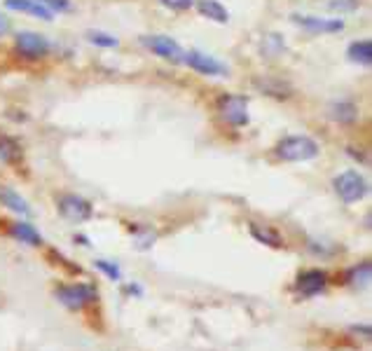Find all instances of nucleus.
Listing matches in <instances>:
<instances>
[{"label": "nucleus", "mask_w": 372, "mask_h": 351, "mask_svg": "<svg viewBox=\"0 0 372 351\" xmlns=\"http://www.w3.org/2000/svg\"><path fill=\"white\" fill-rule=\"evenodd\" d=\"M94 265H96V269H101L111 281H119V279H122V271H119L117 265L108 263V260H96Z\"/></svg>", "instance_id": "23"}, {"label": "nucleus", "mask_w": 372, "mask_h": 351, "mask_svg": "<svg viewBox=\"0 0 372 351\" xmlns=\"http://www.w3.org/2000/svg\"><path fill=\"white\" fill-rule=\"evenodd\" d=\"M183 64H187L192 68V71L202 73V75H227V68L220 64V61H216L213 56L199 52V49H192V52H185V59H183Z\"/></svg>", "instance_id": "8"}, {"label": "nucleus", "mask_w": 372, "mask_h": 351, "mask_svg": "<svg viewBox=\"0 0 372 351\" xmlns=\"http://www.w3.org/2000/svg\"><path fill=\"white\" fill-rule=\"evenodd\" d=\"M197 10L202 16L211 21H218V24H227V19H230V12L222 8L218 0H197Z\"/></svg>", "instance_id": "13"}, {"label": "nucleus", "mask_w": 372, "mask_h": 351, "mask_svg": "<svg viewBox=\"0 0 372 351\" xmlns=\"http://www.w3.org/2000/svg\"><path fill=\"white\" fill-rule=\"evenodd\" d=\"M87 38L91 45H99V47H117V38L108 36V33L91 31V33H87Z\"/></svg>", "instance_id": "22"}, {"label": "nucleus", "mask_w": 372, "mask_h": 351, "mask_svg": "<svg viewBox=\"0 0 372 351\" xmlns=\"http://www.w3.org/2000/svg\"><path fill=\"white\" fill-rule=\"evenodd\" d=\"M162 5H167V8H171V10H178V12H183V10L192 8L194 0H162Z\"/></svg>", "instance_id": "25"}, {"label": "nucleus", "mask_w": 372, "mask_h": 351, "mask_svg": "<svg viewBox=\"0 0 372 351\" xmlns=\"http://www.w3.org/2000/svg\"><path fill=\"white\" fill-rule=\"evenodd\" d=\"M10 28H12V24H10V19H8V16H5L3 12H0V36L10 33Z\"/></svg>", "instance_id": "27"}, {"label": "nucleus", "mask_w": 372, "mask_h": 351, "mask_svg": "<svg viewBox=\"0 0 372 351\" xmlns=\"http://www.w3.org/2000/svg\"><path fill=\"white\" fill-rule=\"evenodd\" d=\"M141 43L143 47H148L152 54L162 56L164 61H171V64H183V59H185L183 47L169 36H143Z\"/></svg>", "instance_id": "4"}, {"label": "nucleus", "mask_w": 372, "mask_h": 351, "mask_svg": "<svg viewBox=\"0 0 372 351\" xmlns=\"http://www.w3.org/2000/svg\"><path fill=\"white\" fill-rule=\"evenodd\" d=\"M257 87H260L265 94L277 96V99H286V96H290V87H288V84H283V82H274V80H267V77H265V82H257Z\"/></svg>", "instance_id": "21"}, {"label": "nucleus", "mask_w": 372, "mask_h": 351, "mask_svg": "<svg viewBox=\"0 0 372 351\" xmlns=\"http://www.w3.org/2000/svg\"><path fill=\"white\" fill-rule=\"evenodd\" d=\"M283 49H286L283 38L277 36V33H270V36L262 38L260 52H262V56H265V59H277V56L281 54Z\"/></svg>", "instance_id": "17"}, {"label": "nucleus", "mask_w": 372, "mask_h": 351, "mask_svg": "<svg viewBox=\"0 0 372 351\" xmlns=\"http://www.w3.org/2000/svg\"><path fill=\"white\" fill-rule=\"evenodd\" d=\"M10 232H12L14 239H19L21 243H28V246H40V243H43V237L38 234L31 223H12L10 225Z\"/></svg>", "instance_id": "14"}, {"label": "nucleus", "mask_w": 372, "mask_h": 351, "mask_svg": "<svg viewBox=\"0 0 372 351\" xmlns=\"http://www.w3.org/2000/svg\"><path fill=\"white\" fill-rule=\"evenodd\" d=\"M40 5H45V8L49 10H56V12H66V10H71V0H38Z\"/></svg>", "instance_id": "24"}, {"label": "nucleus", "mask_w": 372, "mask_h": 351, "mask_svg": "<svg viewBox=\"0 0 372 351\" xmlns=\"http://www.w3.org/2000/svg\"><path fill=\"white\" fill-rule=\"evenodd\" d=\"M19 155H21L19 145H16L12 138H8V136H0V162L3 164L16 162Z\"/></svg>", "instance_id": "20"}, {"label": "nucleus", "mask_w": 372, "mask_h": 351, "mask_svg": "<svg viewBox=\"0 0 372 351\" xmlns=\"http://www.w3.org/2000/svg\"><path fill=\"white\" fill-rule=\"evenodd\" d=\"M335 192L340 195V199L345 204L360 202L368 192V183L358 171H345L335 178Z\"/></svg>", "instance_id": "2"}, {"label": "nucleus", "mask_w": 372, "mask_h": 351, "mask_svg": "<svg viewBox=\"0 0 372 351\" xmlns=\"http://www.w3.org/2000/svg\"><path fill=\"white\" fill-rule=\"evenodd\" d=\"M274 155L283 162H307L318 155V143L309 136H288L279 141Z\"/></svg>", "instance_id": "1"}, {"label": "nucleus", "mask_w": 372, "mask_h": 351, "mask_svg": "<svg viewBox=\"0 0 372 351\" xmlns=\"http://www.w3.org/2000/svg\"><path fill=\"white\" fill-rule=\"evenodd\" d=\"M370 276H372V267L370 263H360L358 267H353L351 271H349L347 281L351 284L353 288H365L370 284Z\"/></svg>", "instance_id": "18"}, {"label": "nucleus", "mask_w": 372, "mask_h": 351, "mask_svg": "<svg viewBox=\"0 0 372 351\" xmlns=\"http://www.w3.org/2000/svg\"><path fill=\"white\" fill-rule=\"evenodd\" d=\"M56 298H59V302L68 309H82L84 304L94 302V300L99 298V293H96V288L89 284H75V286L59 288V291H56Z\"/></svg>", "instance_id": "6"}, {"label": "nucleus", "mask_w": 372, "mask_h": 351, "mask_svg": "<svg viewBox=\"0 0 372 351\" xmlns=\"http://www.w3.org/2000/svg\"><path fill=\"white\" fill-rule=\"evenodd\" d=\"M5 8L14 10V12L38 16V19H43V21H51V12L45 8V5H40L38 0H5Z\"/></svg>", "instance_id": "11"}, {"label": "nucleus", "mask_w": 372, "mask_h": 351, "mask_svg": "<svg viewBox=\"0 0 372 351\" xmlns=\"http://www.w3.org/2000/svg\"><path fill=\"white\" fill-rule=\"evenodd\" d=\"M358 8V0H333L330 3V10H340V12H345V10H356Z\"/></svg>", "instance_id": "26"}, {"label": "nucleus", "mask_w": 372, "mask_h": 351, "mask_svg": "<svg viewBox=\"0 0 372 351\" xmlns=\"http://www.w3.org/2000/svg\"><path fill=\"white\" fill-rule=\"evenodd\" d=\"M330 117L340 124H353L358 120V108L351 104V101H335L333 106L328 108Z\"/></svg>", "instance_id": "12"}, {"label": "nucleus", "mask_w": 372, "mask_h": 351, "mask_svg": "<svg viewBox=\"0 0 372 351\" xmlns=\"http://www.w3.org/2000/svg\"><path fill=\"white\" fill-rule=\"evenodd\" d=\"M220 117L232 127H246L248 124V99L237 94H227L218 101Z\"/></svg>", "instance_id": "3"}, {"label": "nucleus", "mask_w": 372, "mask_h": 351, "mask_svg": "<svg viewBox=\"0 0 372 351\" xmlns=\"http://www.w3.org/2000/svg\"><path fill=\"white\" fill-rule=\"evenodd\" d=\"M14 47L24 59L38 61V59H43V56H47L49 40L45 36H40V33L21 31V33H16V38H14Z\"/></svg>", "instance_id": "5"}, {"label": "nucleus", "mask_w": 372, "mask_h": 351, "mask_svg": "<svg viewBox=\"0 0 372 351\" xmlns=\"http://www.w3.org/2000/svg\"><path fill=\"white\" fill-rule=\"evenodd\" d=\"M349 59L353 64H363V66H370L372 64V43L370 40H356L349 45Z\"/></svg>", "instance_id": "16"}, {"label": "nucleus", "mask_w": 372, "mask_h": 351, "mask_svg": "<svg viewBox=\"0 0 372 351\" xmlns=\"http://www.w3.org/2000/svg\"><path fill=\"white\" fill-rule=\"evenodd\" d=\"M251 234H253L260 243H267V246H274V248H281V246H283V243H281V237H279L277 232L270 230V228L262 230L260 225H255V223H253V225H251Z\"/></svg>", "instance_id": "19"}, {"label": "nucleus", "mask_w": 372, "mask_h": 351, "mask_svg": "<svg viewBox=\"0 0 372 351\" xmlns=\"http://www.w3.org/2000/svg\"><path fill=\"white\" fill-rule=\"evenodd\" d=\"M293 21L297 26L307 28L312 33H340L345 28V21L342 19H318V16H302V14H293Z\"/></svg>", "instance_id": "10"}, {"label": "nucleus", "mask_w": 372, "mask_h": 351, "mask_svg": "<svg viewBox=\"0 0 372 351\" xmlns=\"http://www.w3.org/2000/svg\"><path fill=\"white\" fill-rule=\"evenodd\" d=\"M0 202H3V206H8L10 211L21 213V216H31V206H28L24 197L16 195L14 190H10V188L0 190Z\"/></svg>", "instance_id": "15"}, {"label": "nucleus", "mask_w": 372, "mask_h": 351, "mask_svg": "<svg viewBox=\"0 0 372 351\" xmlns=\"http://www.w3.org/2000/svg\"><path fill=\"white\" fill-rule=\"evenodd\" d=\"M325 284H328V274L321 269H307V271H302L300 276H297V293L300 295H305V298H312V295H316V293H321Z\"/></svg>", "instance_id": "9"}, {"label": "nucleus", "mask_w": 372, "mask_h": 351, "mask_svg": "<svg viewBox=\"0 0 372 351\" xmlns=\"http://www.w3.org/2000/svg\"><path fill=\"white\" fill-rule=\"evenodd\" d=\"M56 208L71 223H84V220L91 218V204L78 195H61L56 199Z\"/></svg>", "instance_id": "7"}]
</instances>
